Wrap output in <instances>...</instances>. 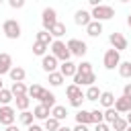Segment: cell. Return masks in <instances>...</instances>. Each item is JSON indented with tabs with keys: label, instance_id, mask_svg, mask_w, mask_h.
Instances as JSON below:
<instances>
[{
	"label": "cell",
	"instance_id": "6da1fadb",
	"mask_svg": "<svg viewBox=\"0 0 131 131\" xmlns=\"http://www.w3.org/2000/svg\"><path fill=\"white\" fill-rule=\"evenodd\" d=\"M49 49H51V55H53V57H55L57 61H61V63H63V61H70V57H72V53H70L68 45H66V43H63L61 39L53 41Z\"/></svg>",
	"mask_w": 131,
	"mask_h": 131
},
{
	"label": "cell",
	"instance_id": "7a4b0ae2",
	"mask_svg": "<svg viewBox=\"0 0 131 131\" xmlns=\"http://www.w3.org/2000/svg\"><path fill=\"white\" fill-rule=\"evenodd\" d=\"M20 23L16 20V18H6L4 23H2V33L6 35V39H18L20 37Z\"/></svg>",
	"mask_w": 131,
	"mask_h": 131
},
{
	"label": "cell",
	"instance_id": "3957f363",
	"mask_svg": "<svg viewBox=\"0 0 131 131\" xmlns=\"http://www.w3.org/2000/svg\"><path fill=\"white\" fill-rule=\"evenodd\" d=\"M57 23H59V20H57V10L51 8V6L43 8V12H41V25H43V31H51Z\"/></svg>",
	"mask_w": 131,
	"mask_h": 131
},
{
	"label": "cell",
	"instance_id": "277c9868",
	"mask_svg": "<svg viewBox=\"0 0 131 131\" xmlns=\"http://www.w3.org/2000/svg\"><path fill=\"white\" fill-rule=\"evenodd\" d=\"M102 66L106 68V70H115V68H119L121 66V53L117 51V49H106L104 51V55H102Z\"/></svg>",
	"mask_w": 131,
	"mask_h": 131
},
{
	"label": "cell",
	"instance_id": "5b68a950",
	"mask_svg": "<svg viewBox=\"0 0 131 131\" xmlns=\"http://www.w3.org/2000/svg\"><path fill=\"white\" fill-rule=\"evenodd\" d=\"M92 20H98V23H102V20H108V18H113L115 16V8L113 6H106V4H100V6H96V8H92Z\"/></svg>",
	"mask_w": 131,
	"mask_h": 131
},
{
	"label": "cell",
	"instance_id": "8992f818",
	"mask_svg": "<svg viewBox=\"0 0 131 131\" xmlns=\"http://www.w3.org/2000/svg\"><path fill=\"white\" fill-rule=\"evenodd\" d=\"M66 45H68L70 53H72V55H76V57H84V55H86V51H88V45H86L84 41H80V39H70Z\"/></svg>",
	"mask_w": 131,
	"mask_h": 131
},
{
	"label": "cell",
	"instance_id": "52a82bcc",
	"mask_svg": "<svg viewBox=\"0 0 131 131\" xmlns=\"http://www.w3.org/2000/svg\"><path fill=\"white\" fill-rule=\"evenodd\" d=\"M14 119H16V111L10 104L8 106H0V125L10 127V125H14Z\"/></svg>",
	"mask_w": 131,
	"mask_h": 131
},
{
	"label": "cell",
	"instance_id": "ba28073f",
	"mask_svg": "<svg viewBox=\"0 0 131 131\" xmlns=\"http://www.w3.org/2000/svg\"><path fill=\"white\" fill-rule=\"evenodd\" d=\"M108 43H111V47H113V49H117L119 53H121V51H125V49H127V45H129V41L125 39V35H123V33H111Z\"/></svg>",
	"mask_w": 131,
	"mask_h": 131
},
{
	"label": "cell",
	"instance_id": "9c48e42d",
	"mask_svg": "<svg viewBox=\"0 0 131 131\" xmlns=\"http://www.w3.org/2000/svg\"><path fill=\"white\" fill-rule=\"evenodd\" d=\"M94 82H96V74L94 72L92 74H78L76 72V76H74V84L80 86V88L82 86H88L90 88V86H94Z\"/></svg>",
	"mask_w": 131,
	"mask_h": 131
},
{
	"label": "cell",
	"instance_id": "30bf717a",
	"mask_svg": "<svg viewBox=\"0 0 131 131\" xmlns=\"http://www.w3.org/2000/svg\"><path fill=\"white\" fill-rule=\"evenodd\" d=\"M41 68H43V72H47V74H53V72H57V68H59V61L51 55V53H47L45 57H41Z\"/></svg>",
	"mask_w": 131,
	"mask_h": 131
},
{
	"label": "cell",
	"instance_id": "8fae6325",
	"mask_svg": "<svg viewBox=\"0 0 131 131\" xmlns=\"http://www.w3.org/2000/svg\"><path fill=\"white\" fill-rule=\"evenodd\" d=\"M74 23H76L78 27H88V25L92 23V14H90L88 10H84V8H80V10L74 12Z\"/></svg>",
	"mask_w": 131,
	"mask_h": 131
},
{
	"label": "cell",
	"instance_id": "7c38bea8",
	"mask_svg": "<svg viewBox=\"0 0 131 131\" xmlns=\"http://www.w3.org/2000/svg\"><path fill=\"white\" fill-rule=\"evenodd\" d=\"M115 111H117L119 115H127V113H131V98H127V96H119V98L115 100Z\"/></svg>",
	"mask_w": 131,
	"mask_h": 131
},
{
	"label": "cell",
	"instance_id": "4fadbf2b",
	"mask_svg": "<svg viewBox=\"0 0 131 131\" xmlns=\"http://www.w3.org/2000/svg\"><path fill=\"white\" fill-rule=\"evenodd\" d=\"M76 72H78V63H74V61H63V63H59V74H61L63 78H74Z\"/></svg>",
	"mask_w": 131,
	"mask_h": 131
},
{
	"label": "cell",
	"instance_id": "5bb4252c",
	"mask_svg": "<svg viewBox=\"0 0 131 131\" xmlns=\"http://www.w3.org/2000/svg\"><path fill=\"white\" fill-rule=\"evenodd\" d=\"M12 68H14V66H12L10 53H0V78H2L4 74H10Z\"/></svg>",
	"mask_w": 131,
	"mask_h": 131
},
{
	"label": "cell",
	"instance_id": "9a60e30c",
	"mask_svg": "<svg viewBox=\"0 0 131 131\" xmlns=\"http://www.w3.org/2000/svg\"><path fill=\"white\" fill-rule=\"evenodd\" d=\"M33 115H35V119H37V121H47V119L51 117V108H47L45 104H41V102H39V104L33 108Z\"/></svg>",
	"mask_w": 131,
	"mask_h": 131
},
{
	"label": "cell",
	"instance_id": "2e32d148",
	"mask_svg": "<svg viewBox=\"0 0 131 131\" xmlns=\"http://www.w3.org/2000/svg\"><path fill=\"white\" fill-rule=\"evenodd\" d=\"M10 92H12L14 98H18V96H27V94H29V88L25 86V82H12Z\"/></svg>",
	"mask_w": 131,
	"mask_h": 131
},
{
	"label": "cell",
	"instance_id": "e0dca14e",
	"mask_svg": "<svg viewBox=\"0 0 131 131\" xmlns=\"http://www.w3.org/2000/svg\"><path fill=\"white\" fill-rule=\"evenodd\" d=\"M115 100H117V98H115V94H113V92H108V90H104V92L100 94V98H98V102H100L104 108H113V106H115Z\"/></svg>",
	"mask_w": 131,
	"mask_h": 131
},
{
	"label": "cell",
	"instance_id": "ac0fdd59",
	"mask_svg": "<svg viewBox=\"0 0 131 131\" xmlns=\"http://www.w3.org/2000/svg\"><path fill=\"white\" fill-rule=\"evenodd\" d=\"M35 41H39V43H43V45L51 47V43H53L55 39L51 37V33H49V31H43V29H41V31H39V33L35 35Z\"/></svg>",
	"mask_w": 131,
	"mask_h": 131
},
{
	"label": "cell",
	"instance_id": "d6986e66",
	"mask_svg": "<svg viewBox=\"0 0 131 131\" xmlns=\"http://www.w3.org/2000/svg\"><path fill=\"white\" fill-rule=\"evenodd\" d=\"M10 80L12 82H23L25 78H27V72H25V68H20V66H14L12 70H10Z\"/></svg>",
	"mask_w": 131,
	"mask_h": 131
},
{
	"label": "cell",
	"instance_id": "ffe728a7",
	"mask_svg": "<svg viewBox=\"0 0 131 131\" xmlns=\"http://www.w3.org/2000/svg\"><path fill=\"white\" fill-rule=\"evenodd\" d=\"M39 102H41V104H45L47 108H53V106H55V94H53V92H49V90H43V94H41Z\"/></svg>",
	"mask_w": 131,
	"mask_h": 131
},
{
	"label": "cell",
	"instance_id": "44dd1931",
	"mask_svg": "<svg viewBox=\"0 0 131 131\" xmlns=\"http://www.w3.org/2000/svg\"><path fill=\"white\" fill-rule=\"evenodd\" d=\"M74 117H76V123H78V125H90V123H92L90 111H84V108H80V111H78Z\"/></svg>",
	"mask_w": 131,
	"mask_h": 131
},
{
	"label": "cell",
	"instance_id": "7402d4cb",
	"mask_svg": "<svg viewBox=\"0 0 131 131\" xmlns=\"http://www.w3.org/2000/svg\"><path fill=\"white\" fill-rule=\"evenodd\" d=\"M86 33H88V37H100V33H102V23L92 20V23L86 27Z\"/></svg>",
	"mask_w": 131,
	"mask_h": 131
},
{
	"label": "cell",
	"instance_id": "603a6c76",
	"mask_svg": "<svg viewBox=\"0 0 131 131\" xmlns=\"http://www.w3.org/2000/svg\"><path fill=\"white\" fill-rule=\"evenodd\" d=\"M51 117H53V119H57V121L61 123V121H66V117H68V108H66V106H61V104H55V106L51 108Z\"/></svg>",
	"mask_w": 131,
	"mask_h": 131
},
{
	"label": "cell",
	"instance_id": "cb8c5ba5",
	"mask_svg": "<svg viewBox=\"0 0 131 131\" xmlns=\"http://www.w3.org/2000/svg\"><path fill=\"white\" fill-rule=\"evenodd\" d=\"M63 80H66V78H63V76L59 74V70H57V72H53V74H47V82H49V84H51L53 88L61 86V84H63Z\"/></svg>",
	"mask_w": 131,
	"mask_h": 131
},
{
	"label": "cell",
	"instance_id": "d4e9b609",
	"mask_svg": "<svg viewBox=\"0 0 131 131\" xmlns=\"http://www.w3.org/2000/svg\"><path fill=\"white\" fill-rule=\"evenodd\" d=\"M100 94H102V90H98V86H90V88H86V92H84V98L86 100H98L100 98Z\"/></svg>",
	"mask_w": 131,
	"mask_h": 131
},
{
	"label": "cell",
	"instance_id": "484cf974",
	"mask_svg": "<svg viewBox=\"0 0 131 131\" xmlns=\"http://www.w3.org/2000/svg\"><path fill=\"white\" fill-rule=\"evenodd\" d=\"M12 100H14L12 92H10L8 88H2V90H0V104H2V106H8Z\"/></svg>",
	"mask_w": 131,
	"mask_h": 131
},
{
	"label": "cell",
	"instance_id": "4316f807",
	"mask_svg": "<svg viewBox=\"0 0 131 131\" xmlns=\"http://www.w3.org/2000/svg\"><path fill=\"white\" fill-rule=\"evenodd\" d=\"M49 33H51V37L57 41V39H61V37L66 35V25H63V23H57V25H55V27H53Z\"/></svg>",
	"mask_w": 131,
	"mask_h": 131
},
{
	"label": "cell",
	"instance_id": "83f0119b",
	"mask_svg": "<svg viewBox=\"0 0 131 131\" xmlns=\"http://www.w3.org/2000/svg\"><path fill=\"white\" fill-rule=\"evenodd\" d=\"M43 90H45V88H43L41 84H31V86H29V98H37V100H39L41 94H43Z\"/></svg>",
	"mask_w": 131,
	"mask_h": 131
},
{
	"label": "cell",
	"instance_id": "f1b7e54d",
	"mask_svg": "<svg viewBox=\"0 0 131 131\" xmlns=\"http://www.w3.org/2000/svg\"><path fill=\"white\" fill-rule=\"evenodd\" d=\"M14 102H16V108L23 113V111H29L31 98H29V94H27V96H18V98H14Z\"/></svg>",
	"mask_w": 131,
	"mask_h": 131
},
{
	"label": "cell",
	"instance_id": "f546056e",
	"mask_svg": "<svg viewBox=\"0 0 131 131\" xmlns=\"http://www.w3.org/2000/svg\"><path fill=\"white\" fill-rule=\"evenodd\" d=\"M119 117H121V115H119V113L115 111V106H113V108H104V123L113 125V123H115V121H117Z\"/></svg>",
	"mask_w": 131,
	"mask_h": 131
},
{
	"label": "cell",
	"instance_id": "4dcf8cb0",
	"mask_svg": "<svg viewBox=\"0 0 131 131\" xmlns=\"http://www.w3.org/2000/svg\"><path fill=\"white\" fill-rule=\"evenodd\" d=\"M18 119H20V123H23V125H27V127L35 125V123H33V121H35V115H33L31 111H23V113L18 115Z\"/></svg>",
	"mask_w": 131,
	"mask_h": 131
},
{
	"label": "cell",
	"instance_id": "1f68e13d",
	"mask_svg": "<svg viewBox=\"0 0 131 131\" xmlns=\"http://www.w3.org/2000/svg\"><path fill=\"white\" fill-rule=\"evenodd\" d=\"M59 127H61V123L57 119H53V117H49L47 121H43V129L45 131H57Z\"/></svg>",
	"mask_w": 131,
	"mask_h": 131
},
{
	"label": "cell",
	"instance_id": "d6a6232c",
	"mask_svg": "<svg viewBox=\"0 0 131 131\" xmlns=\"http://www.w3.org/2000/svg\"><path fill=\"white\" fill-rule=\"evenodd\" d=\"M47 45H43V43H39V41H35L33 43V55H39V57H45L47 55Z\"/></svg>",
	"mask_w": 131,
	"mask_h": 131
},
{
	"label": "cell",
	"instance_id": "836d02e7",
	"mask_svg": "<svg viewBox=\"0 0 131 131\" xmlns=\"http://www.w3.org/2000/svg\"><path fill=\"white\" fill-rule=\"evenodd\" d=\"M121 78H131V61H121V66L117 68Z\"/></svg>",
	"mask_w": 131,
	"mask_h": 131
},
{
	"label": "cell",
	"instance_id": "e575fe53",
	"mask_svg": "<svg viewBox=\"0 0 131 131\" xmlns=\"http://www.w3.org/2000/svg\"><path fill=\"white\" fill-rule=\"evenodd\" d=\"M66 94H68V98H76V96L82 94V88L76 86V84H70V86H66Z\"/></svg>",
	"mask_w": 131,
	"mask_h": 131
},
{
	"label": "cell",
	"instance_id": "d590c367",
	"mask_svg": "<svg viewBox=\"0 0 131 131\" xmlns=\"http://www.w3.org/2000/svg\"><path fill=\"white\" fill-rule=\"evenodd\" d=\"M90 117H92V123H94V125H98V123H104V111H98V108H94V111H90Z\"/></svg>",
	"mask_w": 131,
	"mask_h": 131
},
{
	"label": "cell",
	"instance_id": "8d00e7d4",
	"mask_svg": "<svg viewBox=\"0 0 131 131\" xmlns=\"http://www.w3.org/2000/svg\"><path fill=\"white\" fill-rule=\"evenodd\" d=\"M127 127H129V123H127L123 117H119V119H117V121L111 125V129H113V131H125Z\"/></svg>",
	"mask_w": 131,
	"mask_h": 131
},
{
	"label": "cell",
	"instance_id": "74e56055",
	"mask_svg": "<svg viewBox=\"0 0 131 131\" xmlns=\"http://www.w3.org/2000/svg\"><path fill=\"white\" fill-rule=\"evenodd\" d=\"M78 74H92V63H90V61L78 63Z\"/></svg>",
	"mask_w": 131,
	"mask_h": 131
},
{
	"label": "cell",
	"instance_id": "f35d334b",
	"mask_svg": "<svg viewBox=\"0 0 131 131\" xmlns=\"http://www.w3.org/2000/svg\"><path fill=\"white\" fill-rule=\"evenodd\" d=\"M84 100H86V98H84V94H80V96H76V98H70V104H72L74 108H78V111H80V108H82V104H84Z\"/></svg>",
	"mask_w": 131,
	"mask_h": 131
},
{
	"label": "cell",
	"instance_id": "ab89813d",
	"mask_svg": "<svg viewBox=\"0 0 131 131\" xmlns=\"http://www.w3.org/2000/svg\"><path fill=\"white\" fill-rule=\"evenodd\" d=\"M8 6L14 8V10H16V8H23V6H25V0H8Z\"/></svg>",
	"mask_w": 131,
	"mask_h": 131
},
{
	"label": "cell",
	"instance_id": "60d3db41",
	"mask_svg": "<svg viewBox=\"0 0 131 131\" xmlns=\"http://www.w3.org/2000/svg\"><path fill=\"white\" fill-rule=\"evenodd\" d=\"M94 131H113V129L108 123H98V125H94Z\"/></svg>",
	"mask_w": 131,
	"mask_h": 131
},
{
	"label": "cell",
	"instance_id": "b9f144b4",
	"mask_svg": "<svg viewBox=\"0 0 131 131\" xmlns=\"http://www.w3.org/2000/svg\"><path fill=\"white\" fill-rule=\"evenodd\" d=\"M123 96H127V98H131V82L123 86Z\"/></svg>",
	"mask_w": 131,
	"mask_h": 131
},
{
	"label": "cell",
	"instance_id": "7bdbcfd3",
	"mask_svg": "<svg viewBox=\"0 0 131 131\" xmlns=\"http://www.w3.org/2000/svg\"><path fill=\"white\" fill-rule=\"evenodd\" d=\"M72 131H90V129H88V125H78V123H76V127H74Z\"/></svg>",
	"mask_w": 131,
	"mask_h": 131
},
{
	"label": "cell",
	"instance_id": "ee69618b",
	"mask_svg": "<svg viewBox=\"0 0 131 131\" xmlns=\"http://www.w3.org/2000/svg\"><path fill=\"white\" fill-rule=\"evenodd\" d=\"M29 131H45V129H43V127H39V125H31V127H29Z\"/></svg>",
	"mask_w": 131,
	"mask_h": 131
},
{
	"label": "cell",
	"instance_id": "f6af8a7d",
	"mask_svg": "<svg viewBox=\"0 0 131 131\" xmlns=\"http://www.w3.org/2000/svg\"><path fill=\"white\" fill-rule=\"evenodd\" d=\"M57 131H72V129H70V127H68V125H61V127H59V129H57Z\"/></svg>",
	"mask_w": 131,
	"mask_h": 131
},
{
	"label": "cell",
	"instance_id": "bcb514c9",
	"mask_svg": "<svg viewBox=\"0 0 131 131\" xmlns=\"http://www.w3.org/2000/svg\"><path fill=\"white\" fill-rule=\"evenodd\" d=\"M6 131H18V127H14V125H10V127H6Z\"/></svg>",
	"mask_w": 131,
	"mask_h": 131
},
{
	"label": "cell",
	"instance_id": "7dc6e473",
	"mask_svg": "<svg viewBox=\"0 0 131 131\" xmlns=\"http://www.w3.org/2000/svg\"><path fill=\"white\" fill-rule=\"evenodd\" d=\"M125 121L129 123V127H131V113H127V117H125Z\"/></svg>",
	"mask_w": 131,
	"mask_h": 131
},
{
	"label": "cell",
	"instance_id": "c3c4849f",
	"mask_svg": "<svg viewBox=\"0 0 131 131\" xmlns=\"http://www.w3.org/2000/svg\"><path fill=\"white\" fill-rule=\"evenodd\" d=\"M127 25H129V27H131V14H129V16H127Z\"/></svg>",
	"mask_w": 131,
	"mask_h": 131
},
{
	"label": "cell",
	"instance_id": "681fc988",
	"mask_svg": "<svg viewBox=\"0 0 131 131\" xmlns=\"http://www.w3.org/2000/svg\"><path fill=\"white\" fill-rule=\"evenodd\" d=\"M2 84H4V82H2V78H0V90H2V88H4V86H2Z\"/></svg>",
	"mask_w": 131,
	"mask_h": 131
},
{
	"label": "cell",
	"instance_id": "f907efd6",
	"mask_svg": "<svg viewBox=\"0 0 131 131\" xmlns=\"http://www.w3.org/2000/svg\"><path fill=\"white\" fill-rule=\"evenodd\" d=\"M125 131H131V127H127V129H125Z\"/></svg>",
	"mask_w": 131,
	"mask_h": 131
},
{
	"label": "cell",
	"instance_id": "816d5d0a",
	"mask_svg": "<svg viewBox=\"0 0 131 131\" xmlns=\"http://www.w3.org/2000/svg\"><path fill=\"white\" fill-rule=\"evenodd\" d=\"M0 6H2V2H0Z\"/></svg>",
	"mask_w": 131,
	"mask_h": 131
}]
</instances>
